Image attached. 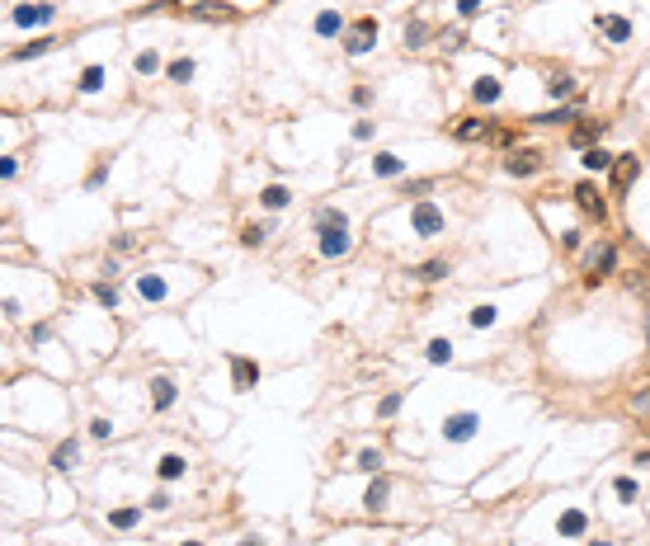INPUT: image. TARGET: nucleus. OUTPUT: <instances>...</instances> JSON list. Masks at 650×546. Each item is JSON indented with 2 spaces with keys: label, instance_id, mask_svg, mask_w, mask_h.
Returning a JSON list of instances; mask_svg holds the SVG:
<instances>
[{
  "label": "nucleus",
  "instance_id": "nucleus-1",
  "mask_svg": "<svg viewBox=\"0 0 650 546\" xmlns=\"http://www.w3.org/2000/svg\"><path fill=\"white\" fill-rule=\"evenodd\" d=\"M57 19V5L52 0H28V5H15L10 10V24L15 28H43Z\"/></svg>",
  "mask_w": 650,
  "mask_h": 546
},
{
  "label": "nucleus",
  "instance_id": "nucleus-2",
  "mask_svg": "<svg viewBox=\"0 0 650 546\" xmlns=\"http://www.w3.org/2000/svg\"><path fill=\"white\" fill-rule=\"evenodd\" d=\"M372 43H377V19L372 14H363V19H354V24L344 28V52L349 57L372 52Z\"/></svg>",
  "mask_w": 650,
  "mask_h": 546
},
{
  "label": "nucleus",
  "instance_id": "nucleus-3",
  "mask_svg": "<svg viewBox=\"0 0 650 546\" xmlns=\"http://www.w3.org/2000/svg\"><path fill=\"white\" fill-rule=\"evenodd\" d=\"M613 264H618V250L603 240V245H594L589 255H584V269H589V278H584V287H598L608 273H613Z\"/></svg>",
  "mask_w": 650,
  "mask_h": 546
},
{
  "label": "nucleus",
  "instance_id": "nucleus-4",
  "mask_svg": "<svg viewBox=\"0 0 650 546\" xmlns=\"http://www.w3.org/2000/svg\"><path fill=\"white\" fill-rule=\"evenodd\" d=\"M410 226H415V235H443V212L429 203V198H419L415 208H410Z\"/></svg>",
  "mask_w": 650,
  "mask_h": 546
},
{
  "label": "nucleus",
  "instance_id": "nucleus-5",
  "mask_svg": "<svg viewBox=\"0 0 650 546\" xmlns=\"http://www.w3.org/2000/svg\"><path fill=\"white\" fill-rule=\"evenodd\" d=\"M476 424H481V419L471 415V410H457V415L443 419V438L448 442H467V438H476Z\"/></svg>",
  "mask_w": 650,
  "mask_h": 546
},
{
  "label": "nucleus",
  "instance_id": "nucleus-6",
  "mask_svg": "<svg viewBox=\"0 0 650 546\" xmlns=\"http://www.w3.org/2000/svg\"><path fill=\"white\" fill-rule=\"evenodd\" d=\"M575 208L584 212V217H598V222L608 217V203H603V193H598V188H594L589 179H584V184H575Z\"/></svg>",
  "mask_w": 650,
  "mask_h": 546
},
{
  "label": "nucleus",
  "instance_id": "nucleus-7",
  "mask_svg": "<svg viewBox=\"0 0 650 546\" xmlns=\"http://www.w3.org/2000/svg\"><path fill=\"white\" fill-rule=\"evenodd\" d=\"M184 14H193V19H240V10L227 5V0H198V5H189Z\"/></svg>",
  "mask_w": 650,
  "mask_h": 546
},
{
  "label": "nucleus",
  "instance_id": "nucleus-8",
  "mask_svg": "<svg viewBox=\"0 0 650 546\" xmlns=\"http://www.w3.org/2000/svg\"><path fill=\"white\" fill-rule=\"evenodd\" d=\"M636 175H641V160L636 156H618L613 160V193H627V188L636 184Z\"/></svg>",
  "mask_w": 650,
  "mask_h": 546
},
{
  "label": "nucleus",
  "instance_id": "nucleus-9",
  "mask_svg": "<svg viewBox=\"0 0 650 546\" xmlns=\"http://www.w3.org/2000/svg\"><path fill=\"white\" fill-rule=\"evenodd\" d=\"M504 170H509V175H523V179H528V175H537V170H542V156H537V151H509Z\"/></svg>",
  "mask_w": 650,
  "mask_h": 546
},
{
  "label": "nucleus",
  "instance_id": "nucleus-10",
  "mask_svg": "<svg viewBox=\"0 0 650 546\" xmlns=\"http://www.w3.org/2000/svg\"><path fill=\"white\" fill-rule=\"evenodd\" d=\"M594 24L603 28V38H608V43H631V24H627L622 14H598Z\"/></svg>",
  "mask_w": 650,
  "mask_h": 546
},
{
  "label": "nucleus",
  "instance_id": "nucleus-11",
  "mask_svg": "<svg viewBox=\"0 0 650 546\" xmlns=\"http://www.w3.org/2000/svg\"><path fill=\"white\" fill-rule=\"evenodd\" d=\"M321 255H325V260H344V255H349V231H335V226L321 231Z\"/></svg>",
  "mask_w": 650,
  "mask_h": 546
},
{
  "label": "nucleus",
  "instance_id": "nucleus-12",
  "mask_svg": "<svg viewBox=\"0 0 650 546\" xmlns=\"http://www.w3.org/2000/svg\"><path fill=\"white\" fill-rule=\"evenodd\" d=\"M231 382L236 391H250L260 382V363H250V358H231Z\"/></svg>",
  "mask_w": 650,
  "mask_h": 546
},
{
  "label": "nucleus",
  "instance_id": "nucleus-13",
  "mask_svg": "<svg viewBox=\"0 0 650 546\" xmlns=\"http://www.w3.org/2000/svg\"><path fill=\"white\" fill-rule=\"evenodd\" d=\"M387 494H391L387 476H377V480L363 490V509H367V514H382V509H387Z\"/></svg>",
  "mask_w": 650,
  "mask_h": 546
},
{
  "label": "nucleus",
  "instance_id": "nucleus-14",
  "mask_svg": "<svg viewBox=\"0 0 650 546\" xmlns=\"http://www.w3.org/2000/svg\"><path fill=\"white\" fill-rule=\"evenodd\" d=\"M312 28H316V38H339V33H344V14H339V10H321Z\"/></svg>",
  "mask_w": 650,
  "mask_h": 546
},
{
  "label": "nucleus",
  "instance_id": "nucleus-15",
  "mask_svg": "<svg viewBox=\"0 0 650 546\" xmlns=\"http://www.w3.org/2000/svg\"><path fill=\"white\" fill-rule=\"evenodd\" d=\"M401 170H405V160L396 156V151H377L372 156V175H382V179H396Z\"/></svg>",
  "mask_w": 650,
  "mask_h": 546
},
{
  "label": "nucleus",
  "instance_id": "nucleus-16",
  "mask_svg": "<svg viewBox=\"0 0 650 546\" xmlns=\"http://www.w3.org/2000/svg\"><path fill=\"white\" fill-rule=\"evenodd\" d=\"M175 396H180L175 382H170V377H156V382H151V410H170V405H175Z\"/></svg>",
  "mask_w": 650,
  "mask_h": 546
},
{
  "label": "nucleus",
  "instance_id": "nucleus-17",
  "mask_svg": "<svg viewBox=\"0 0 650 546\" xmlns=\"http://www.w3.org/2000/svg\"><path fill=\"white\" fill-rule=\"evenodd\" d=\"M76 462H80V442L76 438H66V442H57L52 447V467L57 471H71Z\"/></svg>",
  "mask_w": 650,
  "mask_h": 546
},
{
  "label": "nucleus",
  "instance_id": "nucleus-18",
  "mask_svg": "<svg viewBox=\"0 0 650 546\" xmlns=\"http://www.w3.org/2000/svg\"><path fill=\"white\" fill-rule=\"evenodd\" d=\"M499 95H504V90H499V80L495 76H481L476 85H471V99H476V104H499Z\"/></svg>",
  "mask_w": 650,
  "mask_h": 546
},
{
  "label": "nucleus",
  "instance_id": "nucleus-19",
  "mask_svg": "<svg viewBox=\"0 0 650 546\" xmlns=\"http://www.w3.org/2000/svg\"><path fill=\"white\" fill-rule=\"evenodd\" d=\"M104 66H85V71H80V80H76V90L80 95H99V90H104Z\"/></svg>",
  "mask_w": 650,
  "mask_h": 546
},
{
  "label": "nucleus",
  "instance_id": "nucleus-20",
  "mask_svg": "<svg viewBox=\"0 0 650 546\" xmlns=\"http://www.w3.org/2000/svg\"><path fill=\"white\" fill-rule=\"evenodd\" d=\"M137 292H142L146 302H165V278H160V273H142V278H137Z\"/></svg>",
  "mask_w": 650,
  "mask_h": 546
},
{
  "label": "nucleus",
  "instance_id": "nucleus-21",
  "mask_svg": "<svg viewBox=\"0 0 650 546\" xmlns=\"http://www.w3.org/2000/svg\"><path fill=\"white\" fill-rule=\"evenodd\" d=\"M556 527H561V537H580V532L589 527V518H584V509H566Z\"/></svg>",
  "mask_w": 650,
  "mask_h": 546
},
{
  "label": "nucleus",
  "instance_id": "nucleus-22",
  "mask_svg": "<svg viewBox=\"0 0 650 546\" xmlns=\"http://www.w3.org/2000/svg\"><path fill=\"white\" fill-rule=\"evenodd\" d=\"M184 471H189V462H184L180 452H165V457H160V467H156V476H160V480H180Z\"/></svg>",
  "mask_w": 650,
  "mask_h": 546
},
{
  "label": "nucleus",
  "instance_id": "nucleus-23",
  "mask_svg": "<svg viewBox=\"0 0 650 546\" xmlns=\"http://www.w3.org/2000/svg\"><path fill=\"white\" fill-rule=\"evenodd\" d=\"M316 226H321V231H330V226H335V231H349V217L339 208H316Z\"/></svg>",
  "mask_w": 650,
  "mask_h": 546
},
{
  "label": "nucleus",
  "instance_id": "nucleus-24",
  "mask_svg": "<svg viewBox=\"0 0 650 546\" xmlns=\"http://www.w3.org/2000/svg\"><path fill=\"white\" fill-rule=\"evenodd\" d=\"M448 273H452V264H448V260H429V264H419V269H415L419 283H439V278H448Z\"/></svg>",
  "mask_w": 650,
  "mask_h": 546
},
{
  "label": "nucleus",
  "instance_id": "nucleus-25",
  "mask_svg": "<svg viewBox=\"0 0 650 546\" xmlns=\"http://www.w3.org/2000/svg\"><path fill=\"white\" fill-rule=\"evenodd\" d=\"M165 80H170V85H189V80H193V61H189V57H175V61L165 66Z\"/></svg>",
  "mask_w": 650,
  "mask_h": 546
},
{
  "label": "nucleus",
  "instance_id": "nucleus-26",
  "mask_svg": "<svg viewBox=\"0 0 650 546\" xmlns=\"http://www.w3.org/2000/svg\"><path fill=\"white\" fill-rule=\"evenodd\" d=\"M424 358L434 367H443V363H452V339H429V349H424Z\"/></svg>",
  "mask_w": 650,
  "mask_h": 546
},
{
  "label": "nucleus",
  "instance_id": "nucleus-27",
  "mask_svg": "<svg viewBox=\"0 0 650 546\" xmlns=\"http://www.w3.org/2000/svg\"><path fill=\"white\" fill-rule=\"evenodd\" d=\"M260 203H264L269 212H278V208H287V203H292V193H287L283 184H269V188L260 193Z\"/></svg>",
  "mask_w": 650,
  "mask_h": 546
},
{
  "label": "nucleus",
  "instance_id": "nucleus-28",
  "mask_svg": "<svg viewBox=\"0 0 650 546\" xmlns=\"http://www.w3.org/2000/svg\"><path fill=\"white\" fill-rule=\"evenodd\" d=\"M457 137L462 142H481V137H490V128L481 118H457Z\"/></svg>",
  "mask_w": 650,
  "mask_h": 546
},
{
  "label": "nucleus",
  "instance_id": "nucleus-29",
  "mask_svg": "<svg viewBox=\"0 0 650 546\" xmlns=\"http://www.w3.org/2000/svg\"><path fill=\"white\" fill-rule=\"evenodd\" d=\"M132 71H137V76H156V71H160V52H151V48H146V52H137V57H132Z\"/></svg>",
  "mask_w": 650,
  "mask_h": 546
},
{
  "label": "nucleus",
  "instance_id": "nucleus-30",
  "mask_svg": "<svg viewBox=\"0 0 650 546\" xmlns=\"http://www.w3.org/2000/svg\"><path fill=\"white\" fill-rule=\"evenodd\" d=\"M52 48H57L52 38H33L28 48H15V52H10V61H24V57H43V52H52Z\"/></svg>",
  "mask_w": 650,
  "mask_h": 546
},
{
  "label": "nucleus",
  "instance_id": "nucleus-31",
  "mask_svg": "<svg viewBox=\"0 0 650 546\" xmlns=\"http://www.w3.org/2000/svg\"><path fill=\"white\" fill-rule=\"evenodd\" d=\"M598 137H603V123H584V128H575V132H571V142H575V146H584V151L594 146Z\"/></svg>",
  "mask_w": 650,
  "mask_h": 546
},
{
  "label": "nucleus",
  "instance_id": "nucleus-32",
  "mask_svg": "<svg viewBox=\"0 0 650 546\" xmlns=\"http://www.w3.org/2000/svg\"><path fill=\"white\" fill-rule=\"evenodd\" d=\"M137 518H142V509H113V514H108V527L128 532V527H137Z\"/></svg>",
  "mask_w": 650,
  "mask_h": 546
},
{
  "label": "nucleus",
  "instance_id": "nucleus-33",
  "mask_svg": "<svg viewBox=\"0 0 650 546\" xmlns=\"http://www.w3.org/2000/svg\"><path fill=\"white\" fill-rule=\"evenodd\" d=\"M613 160L618 156H608L603 146H589V151H584V170H613Z\"/></svg>",
  "mask_w": 650,
  "mask_h": 546
},
{
  "label": "nucleus",
  "instance_id": "nucleus-34",
  "mask_svg": "<svg viewBox=\"0 0 650 546\" xmlns=\"http://www.w3.org/2000/svg\"><path fill=\"white\" fill-rule=\"evenodd\" d=\"M571 118H575V108H556V113H533L528 123L533 128H551V123H571Z\"/></svg>",
  "mask_w": 650,
  "mask_h": 546
},
{
  "label": "nucleus",
  "instance_id": "nucleus-35",
  "mask_svg": "<svg viewBox=\"0 0 650 546\" xmlns=\"http://www.w3.org/2000/svg\"><path fill=\"white\" fill-rule=\"evenodd\" d=\"M90 292H95V302H99V306H108V311H118V287H113V283H95Z\"/></svg>",
  "mask_w": 650,
  "mask_h": 546
},
{
  "label": "nucleus",
  "instance_id": "nucleus-36",
  "mask_svg": "<svg viewBox=\"0 0 650 546\" xmlns=\"http://www.w3.org/2000/svg\"><path fill=\"white\" fill-rule=\"evenodd\" d=\"M264 235H269V226L250 222V226H240V245H245V250H255V245H264Z\"/></svg>",
  "mask_w": 650,
  "mask_h": 546
},
{
  "label": "nucleus",
  "instance_id": "nucleus-37",
  "mask_svg": "<svg viewBox=\"0 0 650 546\" xmlns=\"http://www.w3.org/2000/svg\"><path fill=\"white\" fill-rule=\"evenodd\" d=\"M424 38H429V24H424V19H410V24H405V48H424Z\"/></svg>",
  "mask_w": 650,
  "mask_h": 546
},
{
  "label": "nucleus",
  "instance_id": "nucleus-38",
  "mask_svg": "<svg viewBox=\"0 0 650 546\" xmlns=\"http://www.w3.org/2000/svg\"><path fill=\"white\" fill-rule=\"evenodd\" d=\"M571 90H575V80H571V76H551V80H546V95H551V99H566Z\"/></svg>",
  "mask_w": 650,
  "mask_h": 546
},
{
  "label": "nucleus",
  "instance_id": "nucleus-39",
  "mask_svg": "<svg viewBox=\"0 0 650 546\" xmlns=\"http://www.w3.org/2000/svg\"><path fill=\"white\" fill-rule=\"evenodd\" d=\"M354 467H359V471H382V452H377V447H363Z\"/></svg>",
  "mask_w": 650,
  "mask_h": 546
},
{
  "label": "nucleus",
  "instance_id": "nucleus-40",
  "mask_svg": "<svg viewBox=\"0 0 650 546\" xmlns=\"http://www.w3.org/2000/svg\"><path fill=\"white\" fill-rule=\"evenodd\" d=\"M613 490H618L622 504H636V480H631V476H618V480H613Z\"/></svg>",
  "mask_w": 650,
  "mask_h": 546
},
{
  "label": "nucleus",
  "instance_id": "nucleus-41",
  "mask_svg": "<svg viewBox=\"0 0 650 546\" xmlns=\"http://www.w3.org/2000/svg\"><path fill=\"white\" fill-rule=\"evenodd\" d=\"M396 410H401V391H391V396H382V405H377V415H382V419H391V415H396Z\"/></svg>",
  "mask_w": 650,
  "mask_h": 546
},
{
  "label": "nucleus",
  "instance_id": "nucleus-42",
  "mask_svg": "<svg viewBox=\"0 0 650 546\" xmlns=\"http://www.w3.org/2000/svg\"><path fill=\"white\" fill-rule=\"evenodd\" d=\"M471 325H476V330L495 325V306H476V311H471Z\"/></svg>",
  "mask_w": 650,
  "mask_h": 546
},
{
  "label": "nucleus",
  "instance_id": "nucleus-43",
  "mask_svg": "<svg viewBox=\"0 0 650 546\" xmlns=\"http://www.w3.org/2000/svg\"><path fill=\"white\" fill-rule=\"evenodd\" d=\"M108 160H113V156H99V165L90 170V179H85L90 188H99V184H104V175H108Z\"/></svg>",
  "mask_w": 650,
  "mask_h": 546
},
{
  "label": "nucleus",
  "instance_id": "nucleus-44",
  "mask_svg": "<svg viewBox=\"0 0 650 546\" xmlns=\"http://www.w3.org/2000/svg\"><path fill=\"white\" fill-rule=\"evenodd\" d=\"M429 188H434V179H405V193H410V198H424Z\"/></svg>",
  "mask_w": 650,
  "mask_h": 546
},
{
  "label": "nucleus",
  "instance_id": "nucleus-45",
  "mask_svg": "<svg viewBox=\"0 0 650 546\" xmlns=\"http://www.w3.org/2000/svg\"><path fill=\"white\" fill-rule=\"evenodd\" d=\"M481 5H486V0H457V14H462V19H476Z\"/></svg>",
  "mask_w": 650,
  "mask_h": 546
},
{
  "label": "nucleus",
  "instance_id": "nucleus-46",
  "mask_svg": "<svg viewBox=\"0 0 650 546\" xmlns=\"http://www.w3.org/2000/svg\"><path fill=\"white\" fill-rule=\"evenodd\" d=\"M90 433H95V438H113V424H108V419H90Z\"/></svg>",
  "mask_w": 650,
  "mask_h": 546
},
{
  "label": "nucleus",
  "instance_id": "nucleus-47",
  "mask_svg": "<svg viewBox=\"0 0 650 546\" xmlns=\"http://www.w3.org/2000/svg\"><path fill=\"white\" fill-rule=\"evenodd\" d=\"M146 504H151V509H156V514H165V509H170V504H175V499H170V494H165V490H156V494H151V499H146Z\"/></svg>",
  "mask_w": 650,
  "mask_h": 546
},
{
  "label": "nucleus",
  "instance_id": "nucleus-48",
  "mask_svg": "<svg viewBox=\"0 0 650 546\" xmlns=\"http://www.w3.org/2000/svg\"><path fill=\"white\" fill-rule=\"evenodd\" d=\"M354 104H359V108L372 104V90H367V85H354Z\"/></svg>",
  "mask_w": 650,
  "mask_h": 546
},
{
  "label": "nucleus",
  "instance_id": "nucleus-49",
  "mask_svg": "<svg viewBox=\"0 0 650 546\" xmlns=\"http://www.w3.org/2000/svg\"><path fill=\"white\" fill-rule=\"evenodd\" d=\"M367 137H372V123H367V118L363 123H354V142H367Z\"/></svg>",
  "mask_w": 650,
  "mask_h": 546
},
{
  "label": "nucleus",
  "instance_id": "nucleus-50",
  "mask_svg": "<svg viewBox=\"0 0 650 546\" xmlns=\"http://www.w3.org/2000/svg\"><path fill=\"white\" fill-rule=\"evenodd\" d=\"M240 546H264V542H260V537H245V542H240Z\"/></svg>",
  "mask_w": 650,
  "mask_h": 546
},
{
  "label": "nucleus",
  "instance_id": "nucleus-51",
  "mask_svg": "<svg viewBox=\"0 0 650 546\" xmlns=\"http://www.w3.org/2000/svg\"><path fill=\"white\" fill-rule=\"evenodd\" d=\"M589 546H613V542H589Z\"/></svg>",
  "mask_w": 650,
  "mask_h": 546
},
{
  "label": "nucleus",
  "instance_id": "nucleus-52",
  "mask_svg": "<svg viewBox=\"0 0 650 546\" xmlns=\"http://www.w3.org/2000/svg\"><path fill=\"white\" fill-rule=\"evenodd\" d=\"M184 546H203V542H184Z\"/></svg>",
  "mask_w": 650,
  "mask_h": 546
},
{
  "label": "nucleus",
  "instance_id": "nucleus-53",
  "mask_svg": "<svg viewBox=\"0 0 650 546\" xmlns=\"http://www.w3.org/2000/svg\"><path fill=\"white\" fill-rule=\"evenodd\" d=\"M646 335H650V315H646Z\"/></svg>",
  "mask_w": 650,
  "mask_h": 546
},
{
  "label": "nucleus",
  "instance_id": "nucleus-54",
  "mask_svg": "<svg viewBox=\"0 0 650 546\" xmlns=\"http://www.w3.org/2000/svg\"><path fill=\"white\" fill-rule=\"evenodd\" d=\"M269 5H274V0H269Z\"/></svg>",
  "mask_w": 650,
  "mask_h": 546
}]
</instances>
